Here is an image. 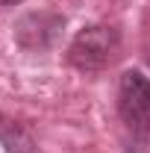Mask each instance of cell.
I'll return each mask as SVG.
<instances>
[{
	"label": "cell",
	"instance_id": "obj_5",
	"mask_svg": "<svg viewBox=\"0 0 150 153\" xmlns=\"http://www.w3.org/2000/svg\"><path fill=\"white\" fill-rule=\"evenodd\" d=\"M147 65H150V56H147Z\"/></svg>",
	"mask_w": 150,
	"mask_h": 153
},
{
	"label": "cell",
	"instance_id": "obj_4",
	"mask_svg": "<svg viewBox=\"0 0 150 153\" xmlns=\"http://www.w3.org/2000/svg\"><path fill=\"white\" fill-rule=\"evenodd\" d=\"M3 6H15V3H24V0H0Z\"/></svg>",
	"mask_w": 150,
	"mask_h": 153
},
{
	"label": "cell",
	"instance_id": "obj_2",
	"mask_svg": "<svg viewBox=\"0 0 150 153\" xmlns=\"http://www.w3.org/2000/svg\"><path fill=\"white\" fill-rule=\"evenodd\" d=\"M118 109L124 124L138 135H150V79L138 71H127L118 85Z\"/></svg>",
	"mask_w": 150,
	"mask_h": 153
},
{
	"label": "cell",
	"instance_id": "obj_3",
	"mask_svg": "<svg viewBox=\"0 0 150 153\" xmlns=\"http://www.w3.org/2000/svg\"><path fill=\"white\" fill-rule=\"evenodd\" d=\"M0 144L6 147V153H33L36 150L33 135L27 133L21 124L3 118V115H0Z\"/></svg>",
	"mask_w": 150,
	"mask_h": 153
},
{
	"label": "cell",
	"instance_id": "obj_1",
	"mask_svg": "<svg viewBox=\"0 0 150 153\" xmlns=\"http://www.w3.org/2000/svg\"><path fill=\"white\" fill-rule=\"evenodd\" d=\"M118 47H121L118 30L94 24V27H85L76 33V38L71 41V50H68V59L79 71H100L118 56Z\"/></svg>",
	"mask_w": 150,
	"mask_h": 153
}]
</instances>
